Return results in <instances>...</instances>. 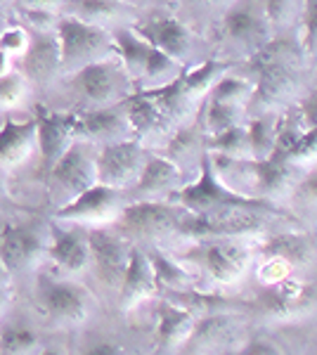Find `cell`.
<instances>
[{"label": "cell", "instance_id": "1", "mask_svg": "<svg viewBox=\"0 0 317 355\" xmlns=\"http://www.w3.org/2000/svg\"><path fill=\"white\" fill-rule=\"evenodd\" d=\"M169 202L189 211V214H209V211H223V209H253V211L273 214V216H277V218H284L289 223H298L291 211L280 209L275 202H268V199H258V197H251V194H244L239 190H232L228 182H223V178L218 175L216 168H213L209 152H206L199 162L197 180L185 182L180 190H175L171 194Z\"/></svg>", "mask_w": 317, "mask_h": 355}, {"label": "cell", "instance_id": "2", "mask_svg": "<svg viewBox=\"0 0 317 355\" xmlns=\"http://www.w3.org/2000/svg\"><path fill=\"white\" fill-rule=\"evenodd\" d=\"M268 216L273 214L253 211V209H223V211H209V214H189V211L182 209L180 220H178V234L185 239H199V242H204V239H221V237L261 234L268 232L270 227ZM273 218H277V216H273Z\"/></svg>", "mask_w": 317, "mask_h": 355}, {"label": "cell", "instance_id": "3", "mask_svg": "<svg viewBox=\"0 0 317 355\" xmlns=\"http://www.w3.org/2000/svg\"><path fill=\"white\" fill-rule=\"evenodd\" d=\"M55 36L60 43L62 71L74 73L90 62L114 57V38L102 24L60 15L55 24Z\"/></svg>", "mask_w": 317, "mask_h": 355}, {"label": "cell", "instance_id": "4", "mask_svg": "<svg viewBox=\"0 0 317 355\" xmlns=\"http://www.w3.org/2000/svg\"><path fill=\"white\" fill-rule=\"evenodd\" d=\"M180 206L171 202H152V199H137L128 202L119 214L117 225L126 239L145 244H161L178 234V220H180Z\"/></svg>", "mask_w": 317, "mask_h": 355}, {"label": "cell", "instance_id": "5", "mask_svg": "<svg viewBox=\"0 0 317 355\" xmlns=\"http://www.w3.org/2000/svg\"><path fill=\"white\" fill-rule=\"evenodd\" d=\"M76 93L88 102L93 110L97 107H109V105H119L121 100H126L132 90H130V76L126 73L123 64L119 62V57H107V60H97L90 64L76 69L69 78Z\"/></svg>", "mask_w": 317, "mask_h": 355}, {"label": "cell", "instance_id": "6", "mask_svg": "<svg viewBox=\"0 0 317 355\" xmlns=\"http://www.w3.org/2000/svg\"><path fill=\"white\" fill-rule=\"evenodd\" d=\"M93 142L74 140L69 150L57 159V164L45 175L50 197L57 206L71 202L80 192L97 182V166H95Z\"/></svg>", "mask_w": 317, "mask_h": 355}, {"label": "cell", "instance_id": "7", "mask_svg": "<svg viewBox=\"0 0 317 355\" xmlns=\"http://www.w3.org/2000/svg\"><path fill=\"white\" fill-rule=\"evenodd\" d=\"M301 90V73L296 62H270L256 69V83L246 112L251 116L265 112H280L291 105L293 95Z\"/></svg>", "mask_w": 317, "mask_h": 355}, {"label": "cell", "instance_id": "8", "mask_svg": "<svg viewBox=\"0 0 317 355\" xmlns=\"http://www.w3.org/2000/svg\"><path fill=\"white\" fill-rule=\"evenodd\" d=\"M223 41L228 48L251 57L273 38V28L263 12V5H253L251 0H234L223 15Z\"/></svg>", "mask_w": 317, "mask_h": 355}, {"label": "cell", "instance_id": "9", "mask_svg": "<svg viewBox=\"0 0 317 355\" xmlns=\"http://www.w3.org/2000/svg\"><path fill=\"white\" fill-rule=\"evenodd\" d=\"M128 204L126 190L95 182L71 202L57 206L55 220L76 223V225H105L109 220H117L123 206Z\"/></svg>", "mask_w": 317, "mask_h": 355}, {"label": "cell", "instance_id": "10", "mask_svg": "<svg viewBox=\"0 0 317 355\" xmlns=\"http://www.w3.org/2000/svg\"><path fill=\"white\" fill-rule=\"evenodd\" d=\"M147 157L149 152L135 137L102 145L95 154L97 182L117 187V190H128L132 182L137 180V175L142 173V166H145Z\"/></svg>", "mask_w": 317, "mask_h": 355}, {"label": "cell", "instance_id": "11", "mask_svg": "<svg viewBox=\"0 0 317 355\" xmlns=\"http://www.w3.org/2000/svg\"><path fill=\"white\" fill-rule=\"evenodd\" d=\"M33 121H36V147L43 164V175H48L57 159L76 140V112H53L36 102Z\"/></svg>", "mask_w": 317, "mask_h": 355}, {"label": "cell", "instance_id": "12", "mask_svg": "<svg viewBox=\"0 0 317 355\" xmlns=\"http://www.w3.org/2000/svg\"><path fill=\"white\" fill-rule=\"evenodd\" d=\"M251 249L239 242V237L204 239L197 259L204 270L221 284H237L251 268Z\"/></svg>", "mask_w": 317, "mask_h": 355}, {"label": "cell", "instance_id": "13", "mask_svg": "<svg viewBox=\"0 0 317 355\" xmlns=\"http://www.w3.org/2000/svg\"><path fill=\"white\" fill-rule=\"evenodd\" d=\"M88 249H90V263L95 266L97 277L107 287H119L132 249L128 239L119 230L93 225L88 230Z\"/></svg>", "mask_w": 317, "mask_h": 355}, {"label": "cell", "instance_id": "14", "mask_svg": "<svg viewBox=\"0 0 317 355\" xmlns=\"http://www.w3.org/2000/svg\"><path fill=\"white\" fill-rule=\"evenodd\" d=\"M38 301L43 313L48 315L53 322L65 324V327H76L83 324L88 318V294L74 282H65V279L45 277L40 279Z\"/></svg>", "mask_w": 317, "mask_h": 355}, {"label": "cell", "instance_id": "15", "mask_svg": "<svg viewBox=\"0 0 317 355\" xmlns=\"http://www.w3.org/2000/svg\"><path fill=\"white\" fill-rule=\"evenodd\" d=\"M185 185L182 168L166 154H152L149 152L142 173L137 180L128 187V202L137 199H152V202H169V197L175 190Z\"/></svg>", "mask_w": 317, "mask_h": 355}, {"label": "cell", "instance_id": "16", "mask_svg": "<svg viewBox=\"0 0 317 355\" xmlns=\"http://www.w3.org/2000/svg\"><path fill=\"white\" fill-rule=\"evenodd\" d=\"M48 242L36 230V225H15L8 223L0 232V261L10 272H24L43 259Z\"/></svg>", "mask_w": 317, "mask_h": 355}, {"label": "cell", "instance_id": "17", "mask_svg": "<svg viewBox=\"0 0 317 355\" xmlns=\"http://www.w3.org/2000/svg\"><path fill=\"white\" fill-rule=\"evenodd\" d=\"M132 135L128 114H126L123 105H109L97 107L90 112L76 114V140L97 142V145H109V142L128 140Z\"/></svg>", "mask_w": 317, "mask_h": 355}, {"label": "cell", "instance_id": "18", "mask_svg": "<svg viewBox=\"0 0 317 355\" xmlns=\"http://www.w3.org/2000/svg\"><path fill=\"white\" fill-rule=\"evenodd\" d=\"M132 31L180 64L194 50V33L189 31L185 21L175 19V17H149L132 26Z\"/></svg>", "mask_w": 317, "mask_h": 355}, {"label": "cell", "instance_id": "19", "mask_svg": "<svg viewBox=\"0 0 317 355\" xmlns=\"http://www.w3.org/2000/svg\"><path fill=\"white\" fill-rule=\"evenodd\" d=\"M246 168L253 178V187H256V194L253 197L258 199H268V202H275V199H282L286 194H291L296 180L301 178L303 168L289 164L286 159L280 157H268V159H258V162H246Z\"/></svg>", "mask_w": 317, "mask_h": 355}, {"label": "cell", "instance_id": "20", "mask_svg": "<svg viewBox=\"0 0 317 355\" xmlns=\"http://www.w3.org/2000/svg\"><path fill=\"white\" fill-rule=\"evenodd\" d=\"M48 259L55 263L60 270L76 275L90 266V249H88V230H83L76 223L71 227H53L48 249Z\"/></svg>", "mask_w": 317, "mask_h": 355}, {"label": "cell", "instance_id": "21", "mask_svg": "<svg viewBox=\"0 0 317 355\" xmlns=\"http://www.w3.org/2000/svg\"><path fill=\"white\" fill-rule=\"evenodd\" d=\"M57 71H62V57L55 31H36L22 55V73L31 81L48 83Z\"/></svg>", "mask_w": 317, "mask_h": 355}, {"label": "cell", "instance_id": "22", "mask_svg": "<svg viewBox=\"0 0 317 355\" xmlns=\"http://www.w3.org/2000/svg\"><path fill=\"white\" fill-rule=\"evenodd\" d=\"M157 289L159 287H157V279H154L149 256L142 249L132 246L123 279H121V284H119L121 311H132V308H137L142 301H147L149 296H154Z\"/></svg>", "mask_w": 317, "mask_h": 355}, {"label": "cell", "instance_id": "23", "mask_svg": "<svg viewBox=\"0 0 317 355\" xmlns=\"http://www.w3.org/2000/svg\"><path fill=\"white\" fill-rule=\"evenodd\" d=\"M36 150V121H15L5 119L0 125V166L12 168V166L26 162L31 152Z\"/></svg>", "mask_w": 317, "mask_h": 355}, {"label": "cell", "instance_id": "24", "mask_svg": "<svg viewBox=\"0 0 317 355\" xmlns=\"http://www.w3.org/2000/svg\"><path fill=\"white\" fill-rule=\"evenodd\" d=\"M157 341L161 348H175L180 343L189 341L197 324V318L189 308L175 306V303L164 301L157 313Z\"/></svg>", "mask_w": 317, "mask_h": 355}, {"label": "cell", "instance_id": "25", "mask_svg": "<svg viewBox=\"0 0 317 355\" xmlns=\"http://www.w3.org/2000/svg\"><path fill=\"white\" fill-rule=\"evenodd\" d=\"M121 105H123L126 114H128L135 140H142V137L169 128L164 116H161L157 102H154V97L147 90H132L126 100H121Z\"/></svg>", "mask_w": 317, "mask_h": 355}, {"label": "cell", "instance_id": "26", "mask_svg": "<svg viewBox=\"0 0 317 355\" xmlns=\"http://www.w3.org/2000/svg\"><path fill=\"white\" fill-rule=\"evenodd\" d=\"M305 301H308V287H305V282H301L293 272L286 275L280 282L265 287V294H263L265 311L273 315H282V318L293 315L298 308L305 306Z\"/></svg>", "mask_w": 317, "mask_h": 355}, {"label": "cell", "instance_id": "27", "mask_svg": "<svg viewBox=\"0 0 317 355\" xmlns=\"http://www.w3.org/2000/svg\"><path fill=\"white\" fill-rule=\"evenodd\" d=\"M112 38H114V55H117L119 62L123 64L126 73L130 76L132 83H140V76H142V71H145V62L149 57L152 45L142 36H137V33L132 31V26L117 28V31L112 33Z\"/></svg>", "mask_w": 317, "mask_h": 355}, {"label": "cell", "instance_id": "28", "mask_svg": "<svg viewBox=\"0 0 317 355\" xmlns=\"http://www.w3.org/2000/svg\"><path fill=\"white\" fill-rule=\"evenodd\" d=\"M230 69H232L230 60H206L197 67L185 69L180 73V83L187 95H192L197 102H204V97L209 95V90L216 85L218 78L225 76Z\"/></svg>", "mask_w": 317, "mask_h": 355}, {"label": "cell", "instance_id": "29", "mask_svg": "<svg viewBox=\"0 0 317 355\" xmlns=\"http://www.w3.org/2000/svg\"><path fill=\"white\" fill-rule=\"evenodd\" d=\"M149 256V263H152L154 270V279H157V287H166L173 291H194V284H197V275H194L189 268H185L182 263H178L171 256L161 254V251H152Z\"/></svg>", "mask_w": 317, "mask_h": 355}, {"label": "cell", "instance_id": "30", "mask_svg": "<svg viewBox=\"0 0 317 355\" xmlns=\"http://www.w3.org/2000/svg\"><path fill=\"white\" fill-rule=\"evenodd\" d=\"M277 119L280 112H265L246 119V137H249L251 159H268L275 150V135H277Z\"/></svg>", "mask_w": 317, "mask_h": 355}, {"label": "cell", "instance_id": "31", "mask_svg": "<svg viewBox=\"0 0 317 355\" xmlns=\"http://www.w3.org/2000/svg\"><path fill=\"white\" fill-rule=\"evenodd\" d=\"M237 322H239L237 318L225 315V313L206 315V318L197 320L189 341H194L199 348H216L237 331Z\"/></svg>", "mask_w": 317, "mask_h": 355}, {"label": "cell", "instance_id": "32", "mask_svg": "<svg viewBox=\"0 0 317 355\" xmlns=\"http://www.w3.org/2000/svg\"><path fill=\"white\" fill-rule=\"evenodd\" d=\"M206 133H199L197 123L178 128L175 135L171 137L169 147H166V157L173 159L178 166H185L187 162H201V157L206 154Z\"/></svg>", "mask_w": 317, "mask_h": 355}, {"label": "cell", "instance_id": "33", "mask_svg": "<svg viewBox=\"0 0 317 355\" xmlns=\"http://www.w3.org/2000/svg\"><path fill=\"white\" fill-rule=\"evenodd\" d=\"M206 152L216 154V157L234 159V162H253L244 123L223 130V133H218L213 137H206Z\"/></svg>", "mask_w": 317, "mask_h": 355}, {"label": "cell", "instance_id": "34", "mask_svg": "<svg viewBox=\"0 0 317 355\" xmlns=\"http://www.w3.org/2000/svg\"><path fill=\"white\" fill-rule=\"evenodd\" d=\"M185 71V67L180 64L178 60H173L166 53H161L152 45V50H149V57L145 62V71H142L140 76V90H152V88H161V85L175 81L180 73Z\"/></svg>", "mask_w": 317, "mask_h": 355}, {"label": "cell", "instance_id": "35", "mask_svg": "<svg viewBox=\"0 0 317 355\" xmlns=\"http://www.w3.org/2000/svg\"><path fill=\"white\" fill-rule=\"evenodd\" d=\"M204 130L206 135L213 137L228 128L246 123V107L237 105H223V102L204 100Z\"/></svg>", "mask_w": 317, "mask_h": 355}, {"label": "cell", "instance_id": "36", "mask_svg": "<svg viewBox=\"0 0 317 355\" xmlns=\"http://www.w3.org/2000/svg\"><path fill=\"white\" fill-rule=\"evenodd\" d=\"M253 93V81L244 76H234V73H225L216 81V85L209 90V95L204 100L223 102V105H237V107H249Z\"/></svg>", "mask_w": 317, "mask_h": 355}, {"label": "cell", "instance_id": "37", "mask_svg": "<svg viewBox=\"0 0 317 355\" xmlns=\"http://www.w3.org/2000/svg\"><path fill=\"white\" fill-rule=\"evenodd\" d=\"M263 254L282 256V259L289 261L296 268L310 256V246L301 234H277V237H273L263 246Z\"/></svg>", "mask_w": 317, "mask_h": 355}, {"label": "cell", "instance_id": "38", "mask_svg": "<svg viewBox=\"0 0 317 355\" xmlns=\"http://www.w3.org/2000/svg\"><path fill=\"white\" fill-rule=\"evenodd\" d=\"M38 346V334L24 324L0 329V353L3 355H28Z\"/></svg>", "mask_w": 317, "mask_h": 355}, {"label": "cell", "instance_id": "39", "mask_svg": "<svg viewBox=\"0 0 317 355\" xmlns=\"http://www.w3.org/2000/svg\"><path fill=\"white\" fill-rule=\"evenodd\" d=\"M291 206L301 211H317V168L308 171L296 180L289 194Z\"/></svg>", "mask_w": 317, "mask_h": 355}, {"label": "cell", "instance_id": "40", "mask_svg": "<svg viewBox=\"0 0 317 355\" xmlns=\"http://www.w3.org/2000/svg\"><path fill=\"white\" fill-rule=\"evenodd\" d=\"M286 162L303 168L308 164H315L317 162V125H310L305 128V133L298 137L296 145L291 147L289 154H286Z\"/></svg>", "mask_w": 317, "mask_h": 355}, {"label": "cell", "instance_id": "41", "mask_svg": "<svg viewBox=\"0 0 317 355\" xmlns=\"http://www.w3.org/2000/svg\"><path fill=\"white\" fill-rule=\"evenodd\" d=\"M26 93V76L22 71H10L0 76V110L19 105Z\"/></svg>", "mask_w": 317, "mask_h": 355}, {"label": "cell", "instance_id": "42", "mask_svg": "<svg viewBox=\"0 0 317 355\" xmlns=\"http://www.w3.org/2000/svg\"><path fill=\"white\" fill-rule=\"evenodd\" d=\"M263 12L268 17V24L275 31H282L291 24L293 10H296V0H261Z\"/></svg>", "mask_w": 317, "mask_h": 355}, {"label": "cell", "instance_id": "43", "mask_svg": "<svg viewBox=\"0 0 317 355\" xmlns=\"http://www.w3.org/2000/svg\"><path fill=\"white\" fill-rule=\"evenodd\" d=\"M303 38L301 50L308 57L317 60V0H305L303 3Z\"/></svg>", "mask_w": 317, "mask_h": 355}, {"label": "cell", "instance_id": "44", "mask_svg": "<svg viewBox=\"0 0 317 355\" xmlns=\"http://www.w3.org/2000/svg\"><path fill=\"white\" fill-rule=\"evenodd\" d=\"M293 272V266L289 261H284L282 256H275V254H263V261L261 266H258V279H261V284L265 287H270V284L280 282V279H284L286 275Z\"/></svg>", "mask_w": 317, "mask_h": 355}, {"label": "cell", "instance_id": "45", "mask_svg": "<svg viewBox=\"0 0 317 355\" xmlns=\"http://www.w3.org/2000/svg\"><path fill=\"white\" fill-rule=\"evenodd\" d=\"M28 33H26V28H22V26H5L3 31H0V50L3 53H8L10 57H15V55H24V50H26V45H28Z\"/></svg>", "mask_w": 317, "mask_h": 355}, {"label": "cell", "instance_id": "46", "mask_svg": "<svg viewBox=\"0 0 317 355\" xmlns=\"http://www.w3.org/2000/svg\"><path fill=\"white\" fill-rule=\"evenodd\" d=\"M296 107H298V112H301V116L308 128L310 125H317V88L310 90Z\"/></svg>", "mask_w": 317, "mask_h": 355}, {"label": "cell", "instance_id": "47", "mask_svg": "<svg viewBox=\"0 0 317 355\" xmlns=\"http://www.w3.org/2000/svg\"><path fill=\"white\" fill-rule=\"evenodd\" d=\"M237 355H282V353H280V348H277V346H273V343L256 339V341H249V343H246V346L241 348V351H239Z\"/></svg>", "mask_w": 317, "mask_h": 355}, {"label": "cell", "instance_id": "48", "mask_svg": "<svg viewBox=\"0 0 317 355\" xmlns=\"http://www.w3.org/2000/svg\"><path fill=\"white\" fill-rule=\"evenodd\" d=\"M83 355H126L123 348L119 343H112V341H100V343H93Z\"/></svg>", "mask_w": 317, "mask_h": 355}, {"label": "cell", "instance_id": "49", "mask_svg": "<svg viewBox=\"0 0 317 355\" xmlns=\"http://www.w3.org/2000/svg\"><path fill=\"white\" fill-rule=\"evenodd\" d=\"M26 8H40V10H53V12L60 15V8L65 0H24Z\"/></svg>", "mask_w": 317, "mask_h": 355}, {"label": "cell", "instance_id": "50", "mask_svg": "<svg viewBox=\"0 0 317 355\" xmlns=\"http://www.w3.org/2000/svg\"><path fill=\"white\" fill-rule=\"evenodd\" d=\"M10 71H12V57L0 50V76H5V73H10Z\"/></svg>", "mask_w": 317, "mask_h": 355}, {"label": "cell", "instance_id": "51", "mask_svg": "<svg viewBox=\"0 0 317 355\" xmlns=\"http://www.w3.org/2000/svg\"><path fill=\"white\" fill-rule=\"evenodd\" d=\"M8 284H10V270L0 261V287H8Z\"/></svg>", "mask_w": 317, "mask_h": 355}, {"label": "cell", "instance_id": "52", "mask_svg": "<svg viewBox=\"0 0 317 355\" xmlns=\"http://www.w3.org/2000/svg\"><path fill=\"white\" fill-rule=\"evenodd\" d=\"M5 187H8V168L0 166V197L5 194Z\"/></svg>", "mask_w": 317, "mask_h": 355}, {"label": "cell", "instance_id": "53", "mask_svg": "<svg viewBox=\"0 0 317 355\" xmlns=\"http://www.w3.org/2000/svg\"><path fill=\"white\" fill-rule=\"evenodd\" d=\"M8 303H10V291H8V287H0V313L5 311Z\"/></svg>", "mask_w": 317, "mask_h": 355}, {"label": "cell", "instance_id": "54", "mask_svg": "<svg viewBox=\"0 0 317 355\" xmlns=\"http://www.w3.org/2000/svg\"><path fill=\"white\" fill-rule=\"evenodd\" d=\"M199 3H204V5H209V8H216V5H232L234 0H199Z\"/></svg>", "mask_w": 317, "mask_h": 355}, {"label": "cell", "instance_id": "55", "mask_svg": "<svg viewBox=\"0 0 317 355\" xmlns=\"http://www.w3.org/2000/svg\"><path fill=\"white\" fill-rule=\"evenodd\" d=\"M40 355H62V351H57V348H48V351H43Z\"/></svg>", "mask_w": 317, "mask_h": 355}, {"label": "cell", "instance_id": "56", "mask_svg": "<svg viewBox=\"0 0 317 355\" xmlns=\"http://www.w3.org/2000/svg\"><path fill=\"white\" fill-rule=\"evenodd\" d=\"M3 3H8V0H0V5H3Z\"/></svg>", "mask_w": 317, "mask_h": 355}]
</instances>
